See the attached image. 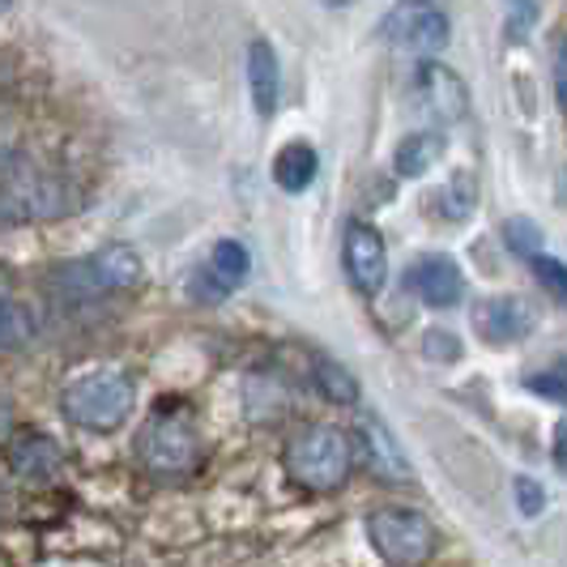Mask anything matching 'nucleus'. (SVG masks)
Returning a JSON list of instances; mask_svg holds the SVG:
<instances>
[{
  "instance_id": "obj_7",
  "label": "nucleus",
  "mask_w": 567,
  "mask_h": 567,
  "mask_svg": "<svg viewBox=\"0 0 567 567\" xmlns=\"http://www.w3.org/2000/svg\"><path fill=\"white\" fill-rule=\"evenodd\" d=\"M341 265H346V278L354 282L359 295H368L375 299L384 282H389V248H384V235L363 223V218H354L346 235H341Z\"/></svg>"
},
{
  "instance_id": "obj_17",
  "label": "nucleus",
  "mask_w": 567,
  "mask_h": 567,
  "mask_svg": "<svg viewBox=\"0 0 567 567\" xmlns=\"http://www.w3.org/2000/svg\"><path fill=\"white\" fill-rule=\"evenodd\" d=\"M312 384L320 398H329L333 405H354L359 401V380H354V371L341 368L338 359H324V354H316L312 359Z\"/></svg>"
},
{
  "instance_id": "obj_15",
  "label": "nucleus",
  "mask_w": 567,
  "mask_h": 567,
  "mask_svg": "<svg viewBox=\"0 0 567 567\" xmlns=\"http://www.w3.org/2000/svg\"><path fill=\"white\" fill-rule=\"evenodd\" d=\"M316 175H320V154H316L308 142H290L278 150V158H274V179H278L282 193H290V197L308 193Z\"/></svg>"
},
{
  "instance_id": "obj_2",
  "label": "nucleus",
  "mask_w": 567,
  "mask_h": 567,
  "mask_svg": "<svg viewBox=\"0 0 567 567\" xmlns=\"http://www.w3.org/2000/svg\"><path fill=\"white\" fill-rule=\"evenodd\" d=\"M137 405V389L124 371H85L73 384H64L60 393V410L64 419L82 431H94V435H112L128 423Z\"/></svg>"
},
{
  "instance_id": "obj_3",
  "label": "nucleus",
  "mask_w": 567,
  "mask_h": 567,
  "mask_svg": "<svg viewBox=\"0 0 567 567\" xmlns=\"http://www.w3.org/2000/svg\"><path fill=\"white\" fill-rule=\"evenodd\" d=\"M137 461H142L150 474H163V478L193 474L200 461L197 423L188 414H179V410H158L137 431Z\"/></svg>"
},
{
  "instance_id": "obj_18",
  "label": "nucleus",
  "mask_w": 567,
  "mask_h": 567,
  "mask_svg": "<svg viewBox=\"0 0 567 567\" xmlns=\"http://www.w3.org/2000/svg\"><path fill=\"white\" fill-rule=\"evenodd\" d=\"M474 205H478V188H474V179H470V175H453V179H449V188L440 193V209H444L453 223H465V218L474 214Z\"/></svg>"
},
{
  "instance_id": "obj_1",
  "label": "nucleus",
  "mask_w": 567,
  "mask_h": 567,
  "mask_svg": "<svg viewBox=\"0 0 567 567\" xmlns=\"http://www.w3.org/2000/svg\"><path fill=\"white\" fill-rule=\"evenodd\" d=\"M286 474L312 495H333L354 474V440L329 423H308L286 444Z\"/></svg>"
},
{
  "instance_id": "obj_5",
  "label": "nucleus",
  "mask_w": 567,
  "mask_h": 567,
  "mask_svg": "<svg viewBox=\"0 0 567 567\" xmlns=\"http://www.w3.org/2000/svg\"><path fill=\"white\" fill-rule=\"evenodd\" d=\"M380 34L398 52H410V56L419 60H435V52H444L449 39H453V22L440 9V0H398L384 13Z\"/></svg>"
},
{
  "instance_id": "obj_24",
  "label": "nucleus",
  "mask_w": 567,
  "mask_h": 567,
  "mask_svg": "<svg viewBox=\"0 0 567 567\" xmlns=\"http://www.w3.org/2000/svg\"><path fill=\"white\" fill-rule=\"evenodd\" d=\"M550 73H555V103L567 115V34H559L550 48Z\"/></svg>"
},
{
  "instance_id": "obj_20",
  "label": "nucleus",
  "mask_w": 567,
  "mask_h": 567,
  "mask_svg": "<svg viewBox=\"0 0 567 567\" xmlns=\"http://www.w3.org/2000/svg\"><path fill=\"white\" fill-rule=\"evenodd\" d=\"M529 269H534V282L555 299V303H564L567 308V265L564 260H555V256L538 252L534 260H529Z\"/></svg>"
},
{
  "instance_id": "obj_16",
  "label": "nucleus",
  "mask_w": 567,
  "mask_h": 567,
  "mask_svg": "<svg viewBox=\"0 0 567 567\" xmlns=\"http://www.w3.org/2000/svg\"><path fill=\"white\" fill-rule=\"evenodd\" d=\"M444 158V137L431 133V128H419V133H405L393 150V171L401 179H419L426 171Z\"/></svg>"
},
{
  "instance_id": "obj_9",
  "label": "nucleus",
  "mask_w": 567,
  "mask_h": 567,
  "mask_svg": "<svg viewBox=\"0 0 567 567\" xmlns=\"http://www.w3.org/2000/svg\"><path fill=\"white\" fill-rule=\"evenodd\" d=\"M248 274H252V256H248V248H244L239 239H218L214 252H209V260L193 274L188 290L197 295L200 303H218V299H227L235 286L248 282Z\"/></svg>"
},
{
  "instance_id": "obj_6",
  "label": "nucleus",
  "mask_w": 567,
  "mask_h": 567,
  "mask_svg": "<svg viewBox=\"0 0 567 567\" xmlns=\"http://www.w3.org/2000/svg\"><path fill=\"white\" fill-rule=\"evenodd\" d=\"M142 256L133 252L128 244H107L85 260H73L60 269V282L69 290H82V295H112V290H133L142 282Z\"/></svg>"
},
{
  "instance_id": "obj_21",
  "label": "nucleus",
  "mask_w": 567,
  "mask_h": 567,
  "mask_svg": "<svg viewBox=\"0 0 567 567\" xmlns=\"http://www.w3.org/2000/svg\"><path fill=\"white\" fill-rule=\"evenodd\" d=\"M30 338V312L22 303H13L9 295H0V350H13Z\"/></svg>"
},
{
  "instance_id": "obj_23",
  "label": "nucleus",
  "mask_w": 567,
  "mask_h": 567,
  "mask_svg": "<svg viewBox=\"0 0 567 567\" xmlns=\"http://www.w3.org/2000/svg\"><path fill=\"white\" fill-rule=\"evenodd\" d=\"M512 491H516V508H520V516H542V512H546V486L542 483H534V478H516Z\"/></svg>"
},
{
  "instance_id": "obj_28",
  "label": "nucleus",
  "mask_w": 567,
  "mask_h": 567,
  "mask_svg": "<svg viewBox=\"0 0 567 567\" xmlns=\"http://www.w3.org/2000/svg\"><path fill=\"white\" fill-rule=\"evenodd\" d=\"M4 9H9V0H0V13H4Z\"/></svg>"
},
{
  "instance_id": "obj_14",
  "label": "nucleus",
  "mask_w": 567,
  "mask_h": 567,
  "mask_svg": "<svg viewBox=\"0 0 567 567\" xmlns=\"http://www.w3.org/2000/svg\"><path fill=\"white\" fill-rule=\"evenodd\" d=\"M248 90H252V107L260 120H274L282 103V64L269 39L248 43Z\"/></svg>"
},
{
  "instance_id": "obj_11",
  "label": "nucleus",
  "mask_w": 567,
  "mask_h": 567,
  "mask_svg": "<svg viewBox=\"0 0 567 567\" xmlns=\"http://www.w3.org/2000/svg\"><path fill=\"white\" fill-rule=\"evenodd\" d=\"M534 324H538V312L516 295H495L474 303V329L486 346H516L534 333Z\"/></svg>"
},
{
  "instance_id": "obj_25",
  "label": "nucleus",
  "mask_w": 567,
  "mask_h": 567,
  "mask_svg": "<svg viewBox=\"0 0 567 567\" xmlns=\"http://www.w3.org/2000/svg\"><path fill=\"white\" fill-rule=\"evenodd\" d=\"M426 354H431V359H440V363H453V359H456V338H453V333L431 329V333H426Z\"/></svg>"
},
{
  "instance_id": "obj_12",
  "label": "nucleus",
  "mask_w": 567,
  "mask_h": 567,
  "mask_svg": "<svg viewBox=\"0 0 567 567\" xmlns=\"http://www.w3.org/2000/svg\"><path fill=\"white\" fill-rule=\"evenodd\" d=\"M414 103L426 115H435V124H453L470 107V94L453 69H444L440 60H423L414 73Z\"/></svg>"
},
{
  "instance_id": "obj_19",
  "label": "nucleus",
  "mask_w": 567,
  "mask_h": 567,
  "mask_svg": "<svg viewBox=\"0 0 567 567\" xmlns=\"http://www.w3.org/2000/svg\"><path fill=\"white\" fill-rule=\"evenodd\" d=\"M504 244H508L520 260H534V256L542 252V244H546V235H542V227L534 218H508V223H504Z\"/></svg>"
},
{
  "instance_id": "obj_10",
  "label": "nucleus",
  "mask_w": 567,
  "mask_h": 567,
  "mask_svg": "<svg viewBox=\"0 0 567 567\" xmlns=\"http://www.w3.org/2000/svg\"><path fill=\"white\" fill-rule=\"evenodd\" d=\"M405 286L423 299L426 308L444 312V308H456L461 295H465V274L449 252H426L419 256L410 269H405Z\"/></svg>"
},
{
  "instance_id": "obj_8",
  "label": "nucleus",
  "mask_w": 567,
  "mask_h": 567,
  "mask_svg": "<svg viewBox=\"0 0 567 567\" xmlns=\"http://www.w3.org/2000/svg\"><path fill=\"white\" fill-rule=\"evenodd\" d=\"M4 461H9V470H13V478H22L30 486H48L60 478V470H64V453H60V444L48 435V431H13L9 435V444H4Z\"/></svg>"
},
{
  "instance_id": "obj_22",
  "label": "nucleus",
  "mask_w": 567,
  "mask_h": 567,
  "mask_svg": "<svg viewBox=\"0 0 567 567\" xmlns=\"http://www.w3.org/2000/svg\"><path fill=\"white\" fill-rule=\"evenodd\" d=\"M525 389H534V393H538V398H546V401H559V405H567V363L529 371V375H525Z\"/></svg>"
},
{
  "instance_id": "obj_13",
  "label": "nucleus",
  "mask_w": 567,
  "mask_h": 567,
  "mask_svg": "<svg viewBox=\"0 0 567 567\" xmlns=\"http://www.w3.org/2000/svg\"><path fill=\"white\" fill-rule=\"evenodd\" d=\"M359 449H363V461H368L384 483H414V470L405 461V449L398 444V435L384 426L380 414H363L359 419Z\"/></svg>"
},
{
  "instance_id": "obj_26",
  "label": "nucleus",
  "mask_w": 567,
  "mask_h": 567,
  "mask_svg": "<svg viewBox=\"0 0 567 567\" xmlns=\"http://www.w3.org/2000/svg\"><path fill=\"white\" fill-rule=\"evenodd\" d=\"M550 456H555V470L567 478V419L555 426V435H550Z\"/></svg>"
},
{
  "instance_id": "obj_4",
  "label": "nucleus",
  "mask_w": 567,
  "mask_h": 567,
  "mask_svg": "<svg viewBox=\"0 0 567 567\" xmlns=\"http://www.w3.org/2000/svg\"><path fill=\"white\" fill-rule=\"evenodd\" d=\"M368 542L375 546V555L384 564L419 567L435 550V529H431V520L423 512L389 504V508L368 512Z\"/></svg>"
},
{
  "instance_id": "obj_27",
  "label": "nucleus",
  "mask_w": 567,
  "mask_h": 567,
  "mask_svg": "<svg viewBox=\"0 0 567 567\" xmlns=\"http://www.w3.org/2000/svg\"><path fill=\"white\" fill-rule=\"evenodd\" d=\"M320 4H329V9H346V4H354V0H320Z\"/></svg>"
}]
</instances>
